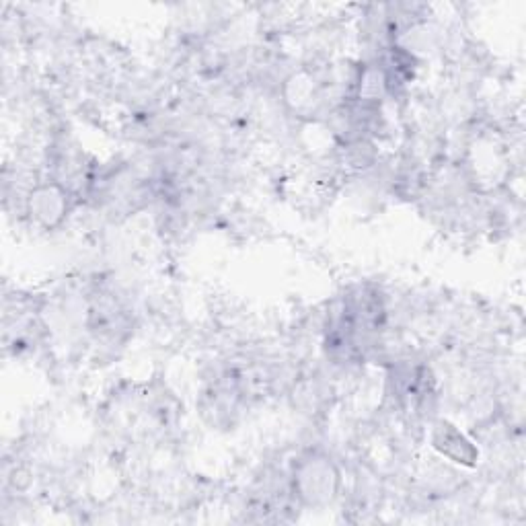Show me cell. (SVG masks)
I'll return each mask as SVG.
<instances>
[{"label":"cell","instance_id":"cell-1","mask_svg":"<svg viewBox=\"0 0 526 526\" xmlns=\"http://www.w3.org/2000/svg\"><path fill=\"white\" fill-rule=\"evenodd\" d=\"M337 485H340V473L327 457L309 455L294 467V492L300 502L311 508L331 504Z\"/></svg>","mask_w":526,"mask_h":526},{"label":"cell","instance_id":"cell-2","mask_svg":"<svg viewBox=\"0 0 526 526\" xmlns=\"http://www.w3.org/2000/svg\"><path fill=\"white\" fill-rule=\"evenodd\" d=\"M29 214L44 227L52 229L66 214V194L58 185H44L29 196Z\"/></svg>","mask_w":526,"mask_h":526},{"label":"cell","instance_id":"cell-3","mask_svg":"<svg viewBox=\"0 0 526 526\" xmlns=\"http://www.w3.org/2000/svg\"><path fill=\"white\" fill-rule=\"evenodd\" d=\"M434 446L442 455L457 463L471 465L477 459V450L465 440V436L450 424H440L434 432Z\"/></svg>","mask_w":526,"mask_h":526}]
</instances>
